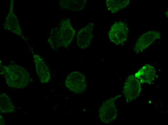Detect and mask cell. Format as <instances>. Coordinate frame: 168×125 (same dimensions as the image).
<instances>
[{"label": "cell", "mask_w": 168, "mask_h": 125, "mask_svg": "<svg viewBox=\"0 0 168 125\" xmlns=\"http://www.w3.org/2000/svg\"><path fill=\"white\" fill-rule=\"evenodd\" d=\"M48 40L54 50L60 47H68L72 40L75 33L70 20L62 19L57 26L51 29Z\"/></svg>", "instance_id": "cell-1"}, {"label": "cell", "mask_w": 168, "mask_h": 125, "mask_svg": "<svg viewBox=\"0 0 168 125\" xmlns=\"http://www.w3.org/2000/svg\"><path fill=\"white\" fill-rule=\"evenodd\" d=\"M4 72L6 83L10 88H24L28 84L29 74L21 66L15 64L9 65L6 67Z\"/></svg>", "instance_id": "cell-2"}, {"label": "cell", "mask_w": 168, "mask_h": 125, "mask_svg": "<svg viewBox=\"0 0 168 125\" xmlns=\"http://www.w3.org/2000/svg\"><path fill=\"white\" fill-rule=\"evenodd\" d=\"M128 28L127 24L122 21L115 22L108 33L111 41L117 45L122 44L127 39Z\"/></svg>", "instance_id": "cell-3"}, {"label": "cell", "mask_w": 168, "mask_h": 125, "mask_svg": "<svg viewBox=\"0 0 168 125\" xmlns=\"http://www.w3.org/2000/svg\"><path fill=\"white\" fill-rule=\"evenodd\" d=\"M120 95L108 99L102 104L99 110V116L101 121L105 124L112 122L116 118L117 112L115 101Z\"/></svg>", "instance_id": "cell-4"}, {"label": "cell", "mask_w": 168, "mask_h": 125, "mask_svg": "<svg viewBox=\"0 0 168 125\" xmlns=\"http://www.w3.org/2000/svg\"><path fill=\"white\" fill-rule=\"evenodd\" d=\"M141 83L134 75H130L127 78L123 87V93L127 103H129L139 95L141 91Z\"/></svg>", "instance_id": "cell-5"}, {"label": "cell", "mask_w": 168, "mask_h": 125, "mask_svg": "<svg viewBox=\"0 0 168 125\" xmlns=\"http://www.w3.org/2000/svg\"><path fill=\"white\" fill-rule=\"evenodd\" d=\"M65 85L71 91L76 93H82L86 88L85 78L84 75L78 72H73L66 78Z\"/></svg>", "instance_id": "cell-6"}, {"label": "cell", "mask_w": 168, "mask_h": 125, "mask_svg": "<svg viewBox=\"0 0 168 125\" xmlns=\"http://www.w3.org/2000/svg\"><path fill=\"white\" fill-rule=\"evenodd\" d=\"M160 33L155 31L143 33L138 38L134 45V52L137 53L141 52L160 38Z\"/></svg>", "instance_id": "cell-7"}, {"label": "cell", "mask_w": 168, "mask_h": 125, "mask_svg": "<svg viewBox=\"0 0 168 125\" xmlns=\"http://www.w3.org/2000/svg\"><path fill=\"white\" fill-rule=\"evenodd\" d=\"M93 23H90L79 31L77 36V43L81 48H86L90 45L93 37Z\"/></svg>", "instance_id": "cell-8"}, {"label": "cell", "mask_w": 168, "mask_h": 125, "mask_svg": "<svg viewBox=\"0 0 168 125\" xmlns=\"http://www.w3.org/2000/svg\"><path fill=\"white\" fill-rule=\"evenodd\" d=\"M36 71L40 82L44 84L48 82L50 79L49 70L42 58L37 54L34 55Z\"/></svg>", "instance_id": "cell-9"}, {"label": "cell", "mask_w": 168, "mask_h": 125, "mask_svg": "<svg viewBox=\"0 0 168 125\" xmlns=\"http://www.w3.org/2000/svg\"><path fill=\"white\" fill-rule=\"evenodd\" d=\"M134 75L141 83L150 84L155 78L156 72L153 65L146 64L143 66Z\"/></svg>", "instance_id": "cell-10"}, {"label": "cell", "mask_w": 168, "mask_h": 125, "mask_svg": "<svg viewBox=\"0 0 168 125\" xmlns=\"http://www.w3.org/2000/svg\"><path fill=\"white\" fill-rule=\"evenodd\" d=\"M11 8L4 24L5 29L15 34L22 36L18 20L13 10Z\"/></svg>", "instance_id": "cell-11"}, {"label": "cell", "mask_w": 168, "mask_h": 125, "mask_svg": "<svg viewBox=\"0 0 168 125\" xmlns=\"http://www.w3.org/2000/svg\"><path fill=\"white\" fill-rule=\"evenodd\" d=\"M87 2L86 0H62L59 1V4L62 9L78 11L85 8Z\"/></svg>", "instance_id": "cell-12"}, {"label": "cell", "mask_w": 168, "mask_h": 125, "mask_svg": "<svg viewBox=\"0 0 168 125\" xmlns=\"http://www.w3.org/2000/svg\"><path fill=\"white\" fill-rule=\"evenodd\" d=\"M15 107L9 97L5 93H1L0 95V110L3 113L13 112Z\"/></svg>", "instance_id": "cell-13"}, {"label": "cell", "mask_w": 168, "mask_h": 125, "mask_svg": "<svg viewBox=\"0 0 168 125\" xmlns=\"http://www.w3.org/2000/svg\"><path fill=\"white\" fill-rule=\"evenodd\" d=\"M129 2V0H107L105 3L108 10L114 13L125 8Z\"/></svg>", "instance_id": "cell-14"}, {"label": "cell", "mask_w": 168, "mask_h": 125, "mask_svg": "<svg viewBox=\"0 0 168 125\" xmlns=\"http://www.w3.org/2000/svg\"><path fill=\"white\" fill-rule=\"evenodd\" d=\"M0 125H3V124H4V120L2 116L0 115Z\"/></svg>", "instance_id": "cell-15"}, {"label": "cell", "mask_w": 168, "mask_h": 125, "mask_svg": "<svg viewBox=\"0 0 168 125\" xmlns=\"http://www.w3.org/2000/svg\"><path fill=\"white\" fill-rule=\"evenodd\" d=\"M166 14L167 17H168V11L167 10L166 12Z\"/></svg>", "instance_id": "cell-16"}]
</instances>
